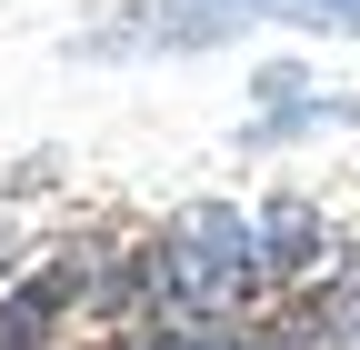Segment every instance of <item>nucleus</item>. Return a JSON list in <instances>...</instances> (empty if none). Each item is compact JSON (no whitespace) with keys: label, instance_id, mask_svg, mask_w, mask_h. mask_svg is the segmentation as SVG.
<instances>
[{"label":"nucleus","instance_id":"nucleus-4","mask_svg":"<svg viewBox=\"0 0 360 350\" xmlns=\"http://www.w3.org/2000/svg\"><path fill=\"white\" fill-rule=\"evenodd\" d=\"M60 311H70V280H30V290H11V300H0V350H40Z\"/></svg>","mask_w":360,"mask_h":350},{"label":"nucleus","instance_id":"nucleus-5","mask_svg":"<svg viewBox=\"0 0 360 350\" xmlns=\"http://www.w3.org/2000/svg\"><path fill=\"white\" fill-rule=\"evenodd\" d=\"M240 20H300V30L360 40V0H240Z\"/></svg>","mask_w":360,"mask_h":350},{"label":"nucleus","instance_id":"nucleus-3","mask_svg":"<svg viewBox=\"0 0 360 350\" xmlns=\"http://www.w3.org/2000/svg\"><path fill=\"white\" fill-rule=\"evenodd\" d=\"M250 250H260V271L300 280L310 260H321V210H310V200H270V210H260V231H250Z\"/></svg>","mask_w":360,"mask_h":350},{"label":"nucleus","instance_id":"nucleus-2","mask_svg":"<svg viewBox=\"0 0 360 350\" xmlns=\"http://www.w3.org/2000/svg\"><path fill=\"white\" fill-rule=\"evenodd\" d=\"M310 340H340V311H321V320H270V330H220V320L200 311L191 330H150L141 350H310Z\"/></svg>","mask_w":360,"mask_h":350},{"label":"nucleus","instance_id":"nucleus-6","mask_svg":"<svg viewBox=\"0 0 360 350\" xmlns=\"http://www.w3.org/2000/svg\"><path fill=\"white\" fill-rule=\"evenodd\" d=\"M340 340H360V290H350V300H340Z\"/></svg>","mask_w":360,"mask_h":350},{"label":"nucleus","instance_id":"nucleus-1","mask_svg":"<svg viewBox=\"0 0 360 350\" xmlns=\"http://www.w3.org/2000/svg\"><path fill=\"white\" fill-rule=\"evenodd\" d=\"M250 271H260L250 221L220 210V200H191V210L160 231V250H150V280L180 300V311H231V300L250 290Z\"/></svg>","mask_w":360,"mask_h":350}]
</instances>
